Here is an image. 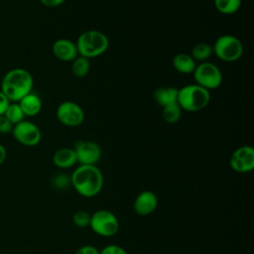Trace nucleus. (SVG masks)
I'll return each mask as SVG.
<instances>
[{
	"label": "nucleus",
	"mask_w": 254,
	"mask_h": 254,
	"mask_svg": "<svg viewBox=\"0 0 254 254\" xmlns=\"http://www.w3.org/2000/svg\"><path fill=\"white\" fill-rule=\"evenodd\" d=\"M75 191L84 197L97 195L103 187V175L95 165H79L70 177Z\"/></svg>",
	"instance_id": "f257e3e1"
},
{
	"label": "nucleus",
	"mask_w": 254,
	"mask_h": 254,
	"mask_svg": "<svg viewBox=\"0 0 254 254\" xmlns=\"http://www.w3.org/2000/svg\"><path fill=\"white\" fill-rule=\"evenodd\" d=\"M33 87V77L24 68H13L3 77L1 91L12 102H19L25 95L29 94Z\"/></svg>",
	"instance_id": "f03ea898"
},
{
	"label": "nucleus",
	"mask_w": 254,
	"mask_h": 254,
	"mask_svg": "<svg viewBox=\"0 0 254 254\" xmlns=\"http://www.w3.org/2000/svg\"><path fill=\"white\" fill-rule=\"evenodd\" d=\"M209 100V91L196 83L185 85L178 90L177 102L186 111H199L207 106Z\"/></svg>",
	"instance_id": "7ed1b4c3"
},
{
	"label": "nucleus",
	"mask_w": 254,
	"mask_h": 254,
	"mask_svg": "<svg viewBox=\"0 0 254 254\" xmlns=\"http://www.w3.org/2000/svg\"><path fill=\"white\" fill-rule=\"evenodd\" d=\"M79 56L90 59L102 55L108 48V38L100 31L88 30L81 33L75 43Z\"/></svg>",
	"instance_id": "20e7f679"
},
{
	"label": "nucleus",
	"mask_w": 254,
	"mask_h": 254,
	"mask_svg": "<svg viewBox=\"0 0 254 254\" xmlns=\"http://www.w3.org/2000/svg\"><path fill=\"white\" fill-rule=\"evenodd\" d=\"M212 52L223 62L232 63L240 59L243 53V46L236 37L222 35L218 37L212 47Z\"/></svg>",
	"instance_id": "39448f33"
},
{
	"label": "nucleus",
	"mask_w": 254,
	"mask_h": 254,
	"mask_svg": "<svg viewBox=\"0 0 254 254\" xmlns=\"http://www.w3.org/2000/svg\"><path fill=\"white\" fill-rule=\"evenodd\" d=\"M89 226L97 235L110 237L118 232L119 221L111 211L99 209L90 215Z\"/></svg>",
	"instance_id": "423d86ee"
},
{
	"label": "nucleus",
	"mask_w": 254,
	"mask_h": 254,
	"mask_svg": "<svg viewBox=\"0 0 254 254\" xmlns=\"http://www.w3.org/2000/svg\"><path fill=\"white\" fill-rule=\"evenodd\" d=\"M193 77L196 84L207 90L217 88L222 82L221 71L209 62H202L196 65L193 70Z\"/></svg>",
	"instance_id": "0eeeda50"
},
{
	"label": "nucleus",
	"mask_w": 254,
	"mask_h": 254,
	"mask_svg": "<svg viewBox=\"0 0 254 254\" xmlns=\"http://www.w3.org/2000/svg\"><path fill=\"white\" fill-rule=\"evenodd\" d=\"M57 118L65 126L75 127L83 122L84 112L77 103L64 101L57 108Z\"/></svg>",
	"instance_id": "6e6552de"
},
{
	"label": "nucleus",
	"mask_w": 254,
	"mask_h": 254,
	"mask_svg": "<svg viewBox=\"0 0 254 254\" xmlns=\"http://www.w3.org/2000/svg\"><path fill=\"white\" fill-rule=\"evenodd\" d=\"M14 138L25 146H36L41 141V131L39 127L31 121L23 120L13 126Z\"/></svg>",
	"instance_id": "1a4fd4ad"
},
{
	"label": "nucleus",
	"mask_w": 254,
	"mask_h": 254,
	"mask_svg": "<svg viewBox=\"0 0 254 254\" xmlns=\"http://www.w3.org/2000/svg\"><path fill=\"white\" fill-rule=\"evenodd\" d=\"M77 163L80 165H95L101 158V149L99 145L89 140L76 141L73 148Z\"/></svg>",
	"instance_id": "9d476101"
},
{
	"label": "nucleus",
	"mask_w": 254,
	"mask_h": 254,
	"mask_svg": "<svg viewBox=\"0 0 254 254\" xmlns=\"http://www.w3.org/2000/svg\"><path fill=\"white\" fill-rule=\"evenodd\" d=\"M230 167L237 173H248L254 169V149L242 146L236 149L229 160Z\"/></svg>",
	"instance_id": "9b49d317"
},
{
	"label": "nucleus",
	"mask_w": 254,
	"mask_h": 254,
	"mask_svg": "<svg viewBox=\"0 0 254 254\" xmlns=\"http://www.w3.org/2000/svg\"><path fill=\"white\" fill-rule=\"evenodd\" d=\"M134 210L141 216H146L154 212L158 206V198L151 190L141 191L134 200Z\"/></svg>",
	"instance_id": "f8f14e48"
},
{
	"label": "nucleus",
	"mask_w": 254,
	"mask_h": 254,
	"mask_svg": "<svg viewBox=\"0 0 254 254\" xmlns=\"http://www.w3.org/2000/svg\"><path fill=\"white\" fill-rule=\"evenodd\" d=\"M53 54L63 62H72L78 55L75 43L67 39L57 40L52 47Z\"/></svg>",
	"instance_id": "ddd939ff"
},
{
	"label": "nucleus",
	"mask_w": 254,
	"mask_h": 254,
	"mask_svg": "<svg viewBox=\"0 0 254 254\" xmlns=\"http://www.w3.org/2000/svg\"><path fill=\"white\" fill-rule=\"evenodd\" d=\"M53 162L60 169H68L77 163V159L73 149L62 148L54 154Z\"/></svg>",
	"instance_id": "4468645a"
},
{
	"label": "nucleus",
	"mask_w": 254,
	"mask_h": 254,
	"mask_svg": "<svg viewBox=\"0 0 254 254\" xmlns=\"http://www.w3.org/2000/svg\"><path fill=\"white\" fill-rule=\"evenodd\" d=\"M18 103L25 116H35L42 108V101L40 97L32 92L25 95Z\"/></svg>",
	"instance_id": "2eb2a0df"
},
{
	"label": "nucleus",
	"mask_w": 254,
	"mask_h": 254,
	"mask_svg": "<svg viewBox=\"0 0 254 254\" xmlns=\"http://www.w3.org/2000/svg\"><path fill=\"white\" fill-rule=\"evenodd\" d=\"M178 90L173 86H161L154 91V98L159 105L165 107L177 102Z\"/></svg>",
	"instance_id": "dca6fc26"
},
{
	"label": "nucleus",
	"mask_w": 254,
	"mask_h": 254,
	"mask_svg": "<svg viewBox=\"0 0 254 254\" xmlns=\"http://www.w3.org/2000/svg\"><path fill=\"white\" fill-rule=\"evenodd\" d=\"M172 63H173L174 68L182 73L193 72L196 66L195 61L191 58V56L185 53H180L176 55Z\"/></svg>",
	"instance_id": "f3484780"
},
{
	"label": "nucleus",
	"mask_w": 254,
	"mask_h": 254,
	"mask_svg": "<svg viewBox=\"0 0 254 254\" xmlns=\"http://www.w3.org/2000/svg\"><path fill=\"white\" fill-rule=\"evenodd\" d=\"M212 47L205 43H197L191 49V58L197 62H206L212 55Z\"/></svg>",
	"instance_id": "a211bd4d"
},
{
	"label": "nucleus",
	"mask_w": 254,
	"mask_h": 254,
	"mask_svg": "<svg viewBox=\"0 0 254 254\" xmlns=\"http://www.w3.org/2000/svg\"><path fill=\"white\" fill-rule=\"evenodd\" d=\"M89 69H90L89 59L81 56H77L72 61L71 70L76 77H84L88 73Z\"/></svg>",
	"instance_id": "6ab92c4d"
},
{
	"label": "nucleus",
	"mask_w": 254,
	"mask_h": 254,
	"mask_svg": "<svg viewBox=\"0 0 254 254\" xmlns=\"http://www.w3.org/2000/svg\"><path fill=\"white\" fill-rule=\"evenodd\" d=\"M240 5L241 0H214L216 10L225 15H230L237 12Z\"/></svg>",
	"instance_id": "aec40b11"
},
{
	"label": "nucleus",
	"mask_w": 254,
	"mask_h": 254,
	"mask_svg": "<svg viewBox=\"0 0 254 254\" xmlns=\"http://www.w3.org/2000/svg\"><path fill=\"white\" fill-rule=\"evenodd\" d=\"M182 115V108L178 102L163 107V118L169 124L177 123Z\"/></svg>",
	"instance_id": "412c9836"
},
{
	"label": "nucleus",
	"mask_w": 254,
	"mask_h": 254,
	"mask_svg": "<svg viewBox=\"0 0 254 254\" xmlns=\"http://www.w3.org/2000/svg\"><path fill=\"white\" fill-rule=\"evenodd\" d=\"M4 115L6 116V118L13 124L16 125L17 123L21 122L24 120V113L19 105L18 102H13L10 103L4 113Z\"/></svg>",
	"instance_id": "4be33fe9"
},
{
	"label": "nucleus",
	"mask_w": 254,
	"mask_h": 254,
	"mask_svg": "<svg viewBox=\"0 0 254 254\" xmlns=\"http://www.w3.org/2000/svg\"><path fill=\"white\" fill-rule=\"evenodd\" d=\"M72 222L79 228L87 227L90 222V214L85 210H77L72 215Z\"/></svg>",
	"instance_id": "5701e85b"
},
{
	"label": "nucleus",
	"mask_w": 254,
	"mask_h": 254,
	"mask_svg": "<svg viewBox=\"0 0 254 254\" xmlns=\"http://www.w3.org/2000/svg\"><path fill=\"white\" fill-rule=\"evenodd\" d=\"M52 183L57 189H65L70 185V178L65 174H59L53 179Z\"/></svg>",
	"instance_id": "b1692460"
},
{
	"label": "nucleus",
	"mask_w": 254,
	"mask_h": 254,
	"mask_svg": "<svg viewBox=\"0 0 254 254\" xmlns=\"http://www.w3.org/2000/svg\"><path fill=\"white\" fill-rule=\"evenodd\" d=\"M99 254H128L127 251L122 248L119 245H115V244H110L105 246L100 252Z\"/></svg>",
	"instance_id": "393cba45"
},
{
	"label": "nucleus",
	"mask_w": 254,
	"mask_h": 254,
	"mask_svg": "<svg viewBox=\"0 0 254 254\" xmlns=\"http://www.w3.org/2000/svg\"><path fill=\"white\" fill-rule=\"evenodd\" d=\"M13 124L6 118V116L0 115V133L2 134H9L12 133Z\"/></svg>",
	"instance_id": "a878e982"
},
{
	"label": "nucleus",
	"mask_w": 254,
	"mask_h": 254,
	"mask_svg": "<svg viewBox=\"0 0 254 254\" xmlns=\"http://www.w3.org/2000/svg\"><path fill=\"white\" fill-rule=\"evenodd\" d=\"M74 254H99V251L92 245H84L78 248Z\"/></svg>",
	"instance_id": "bb28decb"
},
{
	"label": "nucleus",
	"mask_w": 254,
	"mask_h": 254,
	"mask_svg": "<svg viewBox=\"0 0 254 254\" xmlns=\"http://www.w3.org/2000/svg\"><path fill=\"white\" fill-rule=\"evenodd\" d=\"M10 104L9 99L4 95V93L0 90V115H3Z\"/></svg>",
	"instance_id": "cd10ccee"
},
{
	"label": "nucleus",
	"mask_w": 254,
	"mask_h": 254,
	"mask_svg": "<svg viewBox=\"0 0 254 254\" xmlns=\"http://www.w3.org/2000/svg\"><path fill=\"white\" fill-rule=\"evenodd\" d=\"M40 2L46 7L53 8L62 5L64 2V0H40Z\"/></svg>",
	"instance_id": "c85d7f7f"
},
{
	"label": "nucleus",
	"mask_w": 254,
	"mask_h": 254,
	"mask_svg": "<svg viewBox=\"0 0 254 254\" xmlns=\"http://www.w3.org/2000/svg\"><path fill=\"white\" fill-rule=\"evenodd\" d=\"M6 155H7V153H6L5 147L0 144V166L4 163V161L6 159Z\"/></svg>",
	"instance_id": "c756f323"
}]
</instances>
